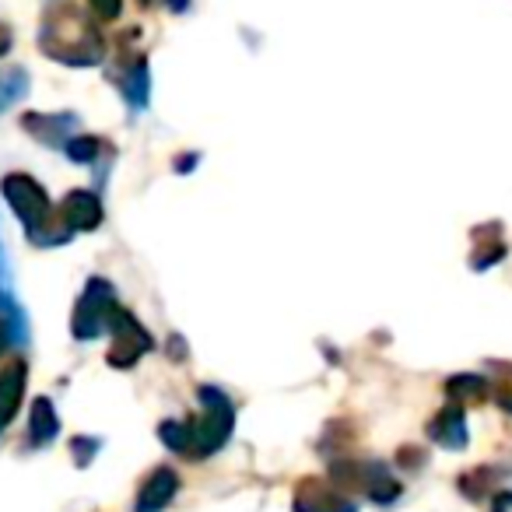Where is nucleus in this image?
I'll use <instances>...</instances> for the list:
<instances>
[{
    "label": "nucleus",
    "instance_id": "f257e3e1",
    "mask_svg": "<svg viewBox=\"0 0 512 512\" xmlns=\"http://www.w3.org/2000/svg\"><path fill=\"white\" fill-rule=\"evenodd\" d=\"M0 193L8 200V207L15 211V218L22 221L25 235H29L32 246H64L71 239L64 225H60L57 211H53V200L46 193V186L39 179H32L29 172H8L0 179Z\"/></svg>",
    "mask_w": 512,
    "mask_h": 512
},
{
    "label": "nucleus",
    "instance_id": "f03ea898",
    "mask_svg": "<svg viewBox=\"0 0 512 512\" xmlns=\"http://www.w3.org/2000/svg\"><path fill=\"white\" fill-rule=\"evenodd\" d=\"M39 50L53 57L57 64L67 67H92L102 60L106 43H102L99 29L81 15L78 8H60L43 18L39 29Z\"/></svg>",
    "mask_w": 512,
    "mask_h": 512
},
{
    "label": "nucleus",
    "instance_id": "7ed1b4c3",
    "mask_svg": "<svg viewBox=\"0 0 512 512\" xmlns=\"http://www.w3.org/2000/svg\"><path fill=\"white\" fill-rule=\"evenodd\" d=\"M116 313V302H113V285L102 278H92L85 288V295L78 299L74 306V320H71V334L78 341H95L109 330V320Z\"/></svg>",
    "mask_w": 512,
    "mask_h": 512
},
{
    "label": "nucleus",
    "instance_id": "20e7f679",
    "mask_svg": "<svg viewBox=\"0 0 512 512\" xmlns=\"http://www.w3.org/2000/svg\"><path fill=\"white\" fill-rule=\"evenodd\" d=\"M109 330H113V337H116L113 348H109V362H113L116 369H127V365H134L137 358L151 348V341H148V334L141 330V323H137L130 313H123V309H116V313H113Z\"/></svg>",
    "mask_w": 512,
    "mask_h": 512
},
{
    "label": "nucleus",
    "instance_id": "39448f33",
    "mask_svg": "<svg viewBox=\"0 0 512 512\" xmlns=\"http://www.w3.org/2000/svg\"><path fill=\"white\" fill-rule=\"evenodd\" d=\"M57 218L71 235L74 232H95V228L102 225V200L95 197L92 190H74L64 197Z\"/></svg>",
    "mask_w": 512,
    "mask_h": 512
},
{
    "label": "nucleus",
    "instance_id": "423d86ee",
    "mask_svg": "<svg viewBox=\"0 0 512 512\" xmlns=\"http://www.w3.org/2000/svg\"><path fill=\"white\" fill-rule=\"evenodd\" d=\"M22 130L29 137H36L46 148H64L67 141L78 130V116L74 113H25L22 116Z\"/></svg>",
    "mask_w": 512,
    "mask_h": 512
},
{
    "label": "nucleus",
    "instance_id": "0eeeda50",
    "mask_svg": "<svg viewBox=\"0 0 512 512\" xmlns=\"http://www.w3.org/2000/svg\"><path fill=\"white\" fill-rule=\"evenodd\" d=\"M25 383H29V369L25 362H8L0 369V435L11 421L22 411V397H25Z\"/></svg>",
    "mask_w": 512,
    "mask_h": 512
},
{
    "label": "nucleus",
    "instance_id": "6e6552de",
    "mask_svg": "<svg viewBox=\"0 0 512 512\" xmlns=\"http://www.w3.org/2000/svg\"><path fill=\"white\" fill-rule=\"evenodd\" d=\"M57 435H60L57 407H53L50 397H36L32 400V411H29V446L43 449V446H50Z\"/></svg>",
    "mask_w": 512,
    "mask_h": 512
},
{
    "label": "nucleus",
    "instance_id": "1a4fd4ad",
    "mask_svg": "<svg viewBox=\"0 0 512 512\" xmlns=\"http://www.w3.org/2000/svg\"><path fill=\"white\" fill-rule=\"evenodd\" d=\"M172 495H176V474L172 470H155L144 481L141 495H137V512H162Z\"/></svg>",
    "mask_w": 512,
    "mask_h": 512
},
{
    "label": "nucleus",
    "instance_id": "9d476101",
    "mask_svg": "<svg viewBox=\"0 0 512 512\" xmlns=\"http://www.w3.org/2000/svg\"><path fill=\"white\" fill-rule=\"evenodd\" d=\"M0 316H4V323H8L11 344H29V320H25L22 306L11 299L8 288H0Z\"/></svg>",
    "mask_w": 512,
    "mask_h": 512
},
{
    "label": "nucleus",
    "instance_id": "9b49d317",
    "mask_svg": "<svg viewBox=\"0 0 512 512\" xmlns=\"http://www.w3.org/2000/svg\"><path fill=\"white\" fill-rule=\"evenodd\" d=\"M25 88H29V74L22 67H11L4 78H0V109H8L15 99H22Z\"/></svg>",
    "mask_w": 512,
    "mask_h": 512
},
{
    "label": "nucleus",
    "instance_id": "f8f14e48",
    "mask_svg": "<svg viewBox=\"0 0 512 512\" xmlns=\"http://www.w3.org/2000/svg\"><path fill=\"white\" fill-rule=\"evenodd\" d=\"M64 151H67V158H71V162L88 165V162H95V158H99L102 141H99V137H78V134H74L71 141L64 144Z\"/></svg>",
    "mask_w": 512,
    "mask_h": 512
},
{
    "label": "nucleus",
    "instance_id": "ddd939ff",
    "mask_svg": "<svg viewBox=\"0 0 512 512\" xmlns=\"http://www.w3.org/2000/svg\"><path fill=\"white\" fill-rule=\"evenodd\" d=\"M95 449H99V439H81V435H78V439L71 442V453H74V460H78L81 467H85V463L92 460Z\"/></svg>",
    "mask_w": 512,
    "mask_h": 512
},
{
    "label": "nucleus",
    "instance_id": "4468645a",
    "mask_svg": "<svg viewBox=\"0 0 512 512\" xmlns=\"http://www.w3.org/2000/svg\"><path fill=\"white\" fill-rule=\"evenodd\" d=\"M88 4H92V11L102 18V22H113V18L120 15V4H123V0H88Z\"/></svg>",
    "mask_w": 512,
    "mask_h": 512
},
{
    "label": "nucleus",
    "instance_id": "2eb2a0df",
    "mask_svg": "<svg viewBox=\"0 0 512 512\" xmlns=\"http://www.w3.org/2000/svg\"><path fill=\"white\" fill-rule=\"evenodd\" d=\"M11 348V334H8V323H4V316H0V358H4V351Z\"/></svg>",
    "mask_w": 512,
    "mask_h": 512
},
{
    "label": "nucleus",
    "instance_id": "dca6fc26",
    "mask_svg": "<svg viewBox=\"0 0 512 512\" xmlns=\"http://www.w3.org/2000/svg\"><path fill=\"white\" fill-rule=\"evenodd\" d=\"M11 50V32L8 29H0V57Z\"/></svg>",
    "mask_w": 512,
    "mask_h": 512
}]
</instances>
